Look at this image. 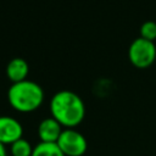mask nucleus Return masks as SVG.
Segmentation results:
<instances>
[{"label":"nucleus","mask_w":156,"mask_h":156,"mask_svg":"<svg viewBox=\"0 0 156 156\" xmlns=\"http://www.w3.org/2000/svg\"><path fill=\"white\" fill-rule=\"evenodd\" d=\"M50 113L62 127L74 128L85 116V105L82 98L71 90H60L50 100Z\"/></svg>","instance_id":"1"},{"label":"nucleus","mask_w":156,"mask_h":156,"mask_svg":"<svg viewBox=\"0 0 156 156\" xmlns=\"http://www.w3.org/2000/svg\"><path fill=\"white\" fill-rule=\"evenodd\" d=\"M10 106L18 112H32L39 108L44 101L43 88L33 80L12 83L7 91Z\"/></svg>","instance_id":"2"},{"label":"nucleus","mask_w":156,"mask_h":156,"mask_svg":"<svg viewBox=\"0 0 156 156\" xmlns=\"http://www.w3.org/2000/svg\"><path fill=\"white\" fill-rule=\"evenodd\" d=\"M128 58L136 68H147L156 60V46L154 41L144 38H136L128 49Z\"/></svg>","instance_id":"3"},{"label":"nucleus","mask_w":156,"mask_h":156,"mask_svg":"<svg viewBox=\"0 0 156 156\" xmlns=\"http://www.w3.org/2000/svg\"><path fill=\"white\" fill-rule=\"evenodd\" d=\"M56 144L65 156H83L88 149L85 136L74 128H65Z\"/></svg>","instance_id":"4"},{"label":"nucleus","mask_w":156,"mask_h":156,"mask_svg":"<svg viewBox=\"0 0 156 156\" xmlns=\"http://www.w3.org/2000/svg\"><path fill=\"white\" fill-rule=\"evenodd\" d=\"M23 134L22 124L11 116H0V143L11 145L21 139Z\"/></svg>","instance_id":"5"},{"label":"nucleus","mask_w":156,"mask_h":156,"mask_svg":"<svg viewBox=\"0 0 156 156\" xmlns=\"http://www.w3.org/2000/svg\"><path fill=\"white\" fill-rule=\"evenodd\" d=\"M62 126L52 117L44 118L38 126V136L43 143H56L62 133Z\"/></svg>","instance_id":"6"},{"label":"nucleus","mask_w":156,"mask_h":156,"mask_svg":"<svg viewBox=\"0 0 156 156\" xmlns=\"http://www.w3.org/2000/svg\"><path fill=\"white\" fill-rule=\"evenodd\" d=\"M29 73V66L24 58L15 57L10 60L6 66V76L12 83H18L27 79Z\"/></svg>","instance_id":"7"},{"label":"nucleus","mask_w":156,"mask_h":156,"mask_svg":"<svg viewBox=\"0 0 156 156\" xmlns=\"http://www.w3.org/2000/svg\"><path fill=\"white\" fill-rule=\"evenodd\" d=\"M32 156H65L56 143H43L40 141L33 149Z\"/></svg>","instance_id":"8"},{"label":"nucleus","mask_w":156,"mask_h":156,"mask_svg":"<svg viewBox=\"0 0 156 156\" xmlns=\"http://www.w3.org/2000/svg\"><path fill=\"white\" fill-rule=\"evenodd\" d=\"M33 149L32 144L24 138H21L10 145L11 156H32Z\"/></svg>","instance_id":"9"},{"label":"nucleus","mask_w":156,"mask_h":156,"mask_svg":"<svg viewBox=\"0 0 156 156\" xmlns=\"http://www.w3.org/2000/svg\"><path fill=\"white\" fill-rule=\"evenodd\" d=\"M140 38L154 41L156 39V22L146 21L140 27Z\"/></svg>","instance_id":"10"},{"label":"nucleus","mask_w":156,"mask_h":156,"mask_svg":"<svg viewBox=\"0 0 156 156\" xmlns=\"http://www.w3.org/2000/svg\"><path fill=\"white\" fill-rule=\"evenodd\" d=\"M0 156H7L6 150H5V145L0 143Z\"/></svg>","instance_id":"11"}]
</instances>
